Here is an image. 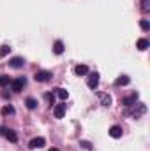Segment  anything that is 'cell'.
<instances>
[{
    "label": "cell",
    "mask_w": 150,
    "mask_h": 151,
    "mask_svg": "<svg viewBox=\"0 0 150 151\" xmlns=\"http://www.w3.org/2000/svg\"><path fill=\"white\" fill-rule=\"evenodd\" d=\"M53 116L58 118V119H62V118L66 116V104H57V106L53 107Z\"/></svg>",
    "instance_id": "obj_6"
},
{
    "label": "cell",
    "mask_w": 150,
    "mask_h": 151,
    "mask_svg": "<svg viewBox=\"0 0 150 151\" xmlns=\"http://www.w3.org/2000/svg\"><path fill=\"white\" fill-rule=\"evenodd\" d=\"M79 146H81L83 150H87V151H92V150H94V146H92L88 141H79Z\"/></svg>",
    "instance_id": "obj_19"
},
{
    "label": "cell",
    "mask_w": 150,
    "mask_h": 151,
    "mask_svg": "<svg viewBox=\"0 0 150 151\" xmlns=\"http://www.w3.org/2000/svg\"><path fill=\"white\" fill-rule=\"evenodd\" d=\"M140 27H141V30H150V23H149V19H141L140 21Z\"/></svg>",
    "instance_id": "obj_21"
},
{
    "label": "cell",
    "mask_w": 150,
    "mask_h": 151,
    "mask_svg": "<svg viewBox=\"0 0 150 151\" xmlns=\"http://www.w3.org/2000/svg\"><path fill=\"white\" fill-rule=\"evenodd\" d=\"M136 100H138V93H133L131 97H125V99H122V106H125V107H131V106H134V104H136Z\"/></svg>",
    "instance_id": "obj_8"
},
{
    "label": "cell",
    "mask_w": 150,
    "mask_h": 151,
    "mask_svg": "<svg viewBox=\"0 0 150 151\" xmlns=\"http://www.w3.org/2000/svg\"><path fill=\"white\" fill-rule=\"evenodd\" d=\"M25 106H27L30 111H34V109L37 107V100H36V99H32V97H28V99L25 100Z\"/></svg>",
    "instance_id": "obj_16"
},
{
    "label": "cell",
    "mask_w": 150,
    "mask_h": 151,
    "mask_svg": "<svg viewBox=\"0 0 150 151\" xmlns=\"http://www.w3.org/2000/svg\"><path fill=\"white\" fill-rule=\"evenodd\" d=\"M149 46H150V42L147 39H138V42H136V47H138L140 51H147Z\"/></svg>",
    "instance_id": "obj_12"
},
{
    "label": "cell",
    "mask_w": 150,
    "mask_h": 151,
    "mask_svg": "<svg viewBox=\"0 0 150 151\" xmlns=\"http://www.w3.org/2000/svg\"><path fill=\"white\" fill-rule=\"evenodd\" d=\"M110 137H113V139H120L122 137V127H118V125H113L111 128H110Z\"/></svg>",
    "instance_id": "obj_9"
},
{
    "label": "cell",
    "mask_w": 150,
    "mask_h": 151,
    "mask_svg": "<svg viewBox=\"0 0 150 151\" xmlns=\"http://www.w3.org/2000/svg\"><path fill=\"white\" fill-rule=\"evenodd\" d=\"M74 72H76L78 76H87L90 70H88V67H87V65H76Z\"/></svg>",
    "instance_id": "obj_15"
},
{
    "label": "cell",
    "mask_w": 150,
    "mask_h": 151,
    "mask_svg": "<svg viewBox=\"0 0 150 151\" xmlns=\"http://www.w3.org/2000/svg\"><path fill=\"white\" fill-rule=\"evenodd\" d=\"M55 95H57L60 100H64V102L69 99V91H67V90H64V88H55Z\"/></svg>",
    "instance_id": "obj_10"
},
{
    "label": "cell",
    "mask_w": 150,
    "mask_h": 151,
    "mask_svg": "<svg viewBox=\"0 0 150 151\" xmlns=\"http://www.w3.org/2000/svg\"><path fill=\"white\" fill-rule=\"evenodd\" d=\"M53 76H51V72H48V70H37L36 72V76H34V79L37 81V83H46V81H50Z\"/></svg>",
    "instance_id": "obj_3"
},
{
    "label": "cell",
    "mask_w": 150,
    "mask_h": 151,
    "mask_svg": "<svg viewBox=\"0 0 150 151\" xmlns=\"http://www.w3.org/2000/svg\"><path fill=\"white\" fill-rule=\"evenodd\" d=\"M53 53H55V55H62V53H64V42H62V40H55V44H53Z\"/></svg>",
    "instance_id": "obj_13"
},
{
    "label": "cell",
    "mask_w": 150,
    "mask_h": 151,
    "mask_svg": "<svg viewBox=\"0 0 150 151\" xmlns=\"http://www.w3.org/2000/svg\"><path fill=\"white\" fill-rule=\"evenodd\" d=\"M129 83H131L129 76H120V77L115 79V86H125V84H129Z\"/></svg>",
    "instance_id": "obj_11"
},
{
    "label": "cell",
    "mask_w": 150,
    "mask_h": 151,
    "mask_svg": "<svg viewBox=\"0 0 150 151\" xmlns=\"http://www.w3.org/2000/svg\"><path fill=\"white\" fill-rule=\"evenodd\" d=\"M44 97H46V100H48L50 104H53V102H55V93H46Z\"/></svg>",
    "instance_id": "obj_23"
},
{
    "label": "cell",
    "mask_w": 150,
    "mask_h": 151,
    "mask_svg": "<svg viewBox=\"0 0 150 151\" xmlns=\"http://www.w3.org/2000/svg\"><path fill=\"white\" fill-rule=\"evenodd\" d=\"M9 83H11L9 76H0V88H5V86H7Z\"/></svg>",
    "instance_id": "obj_18"
},
{
    "label": "cell",
    "mask_w": 150,
    "mask_h": 151,
    "mask_svg": "<svg viewBox=\"0 0 150 151\" xmlns=\"http://www.w3.org/2000/svg\"><path fill=\"white\" fill-rule=\"evenodd\" d=\"M46 144V139L44 137H34L30 142H28V148L30 150H39V148H42Z\"/></svg>",
    "instance_id": "obj_4"
},
{
    "label": "cell",
    "mask_w": 150,
    "mask_h": 151,
    "mask_svg": "<svg viewBox=\"0 0 150 151\" xmlns=\"http://www.w3.org/2000/svg\"><path fill=\"white\" fill-rule=\"evenodd\" d=\"M97 99L101 100V104H103L104 107H110V106H111V97H110L108 93H104V91H97Z\"/></svg>",
    "instance_id": "obj_5"
},
{
    "label": "cell",
    "mask_w": 150,
    "mask_h": 151,
    "mask_svg": "<svg viewBox=\"0 0 150 151\" xmlns=\"http://www.w3.org/2000/svg\"><path fill=\"white\" fill-rule=\"evenodd\" d=\"M2 97L7 100V99H11V93H9V91H2Z\"/></svg>",
    "instance_id": "obj_24"
},
{
    "label": "cell",
    "mask_w": 150,
    "mask_h": 151,
    "mask_svg": "<svg viewBox=\"0 0 150 151\" xmlns=\"http://www.w3.org/2000/svg\"><path fill=\"white\" fill-rule=\"evenodd\" d=\"M4 135L7 137V141H11V142H18V135H16V132H14V130H11V128H7Z\"/></svg>",
    "instance_id": "obj_14"
},
{
    "label": "cell",
    "mask_w": 150,
    "mask_h": 151,
    "mask_svg": "<svg viewBox=\"0 0 150 151\" xmlns=\"http://www.w3.org/2000/svg\"><path fill=\"white\" fill-rule=\"evenodd\" d=\"M50 151H60V150H58V148H51Z\"/></svg>",
    "instance_id": "obj_26"
},
{
    "label": "cell",
    "mask_w": 150,
    "mask_h": 151,
    "mask_svg": "<svg viewBox=\"0 0 150 151\" xmlns=\"http://www.w3.org/2000/svg\"><path fill=\"white\" fill-rule=\"evenodd\" d=\"M141 9H143L145 12H149L150 11V0H141Z\"/></svg>",
    "instance_id": "obj_22"
},
{
    "label": "cell",
    "mask_w": 150,
    "mask_h": 151,
    "mask_svg": "<svg viewBox=\"0 0 150 151\" xmlns=\"http://www.w3.org/2000/svg\"><path fill=\"white\" fill-rule=\"evenodd\" d=\"M5 130H7L5 127H0V135H4V134H5Z\"/></svg>",
    "instance_id": "obj_25"
},
{
    "label": "cell",
    "mask_w": 150,
    "mask_h": 151,
    "mask_svg": "<svg viewBox=\"0 0 150 151\" xmlns=\"http://www.w3.org/2000/svg\"><path fill=\"white\" fill-rule=\"evenodd\" d=\"M9 51H11V47H9V46H2V47H0V58L7 56V55H9Z\"/></svg>",
    "instance_id": "obj_20"
},
{
    "label": "cell",
    "mask_w": 150,
    "mask_h": 151,
    "mask_svg": "<svg viewBox=\"0 0 150 151\" xmlns=\"http://www.w3.org/2000/svg\"><path fill=\"white\" fill-rule=\"evenodd\" d=\"M9 114H14V107L11 104H7V106L2 107V116H9Z\"/></svg>",
    "instance_id": "obj_17"
},
{
    "label": "cell",
    "mask_w": 150,
    "mask_h": 151,
    "mask_svg": "<svg viewBox=\"0 0 150 151\" xmlns=\"http://www.w3.org/2000/svg\"><path fill=\"white\" fill-rule=\"evenodd\" d=\"M27 84V79L25 77H16V79H11V90L14 93H20L23 90V86Z\"/></svg>",
    "instance_id": "obj_1"
},
{
    "label": "cell",
    "mask_w": 150,
    "mask_h": 151,
    "mask_svg": "<svg viewBox=\"0 0 150 151\" xmlns=\"http://www.w3.org/2000/svg\"><path fill=\"white\" fill-rule=\"evenodd\" d=\"M87 86H88L90 90H95V88L99 86V74H97V72L88 74V77H87Z\"/></svg>",
    "instance_id": "obj_2"
},
{
    "label": "cell",
    "mask_w": 150,
    "mask_h": 151,
    "mask_svg": "<svg viewBox=\"0 0 150 151\" xmlns=\"http://www.w3.org/2000/svg\"><path fill=\"white\" fill-rule=\"evenodd\" d=\"M23 65H25V60L21 56H14L9 60V67H12V69H21Z\"/></svg>",
    "instance_id": "obj_7"
}]
</instances>
